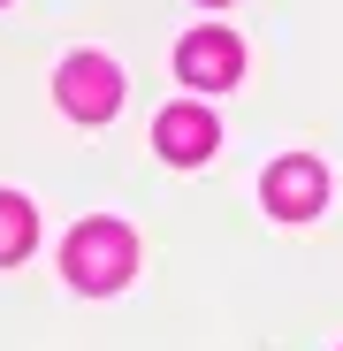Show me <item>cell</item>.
<instances>
[{
	"label": "cell",
	"instance_id": "3",
	"mask_svg": "<svg viewBox=\"0 0 343 351\" xmlns=\"http://www.w3.org/2000/svg\"><path fill=\"white\" fill-rule=\"evenodd\" d=\"M237 69H244V46H237V31H191L183 46H176V77L183 84H199V92H221V84H237Z\"/></svg>",
	"mask_w": 343,
	"mask_h": 351
},
{
	"label": "cell",
	"instance_id": "2",
	"mask_svg": "<svg viewBox=\"0 0 343 351\" xmlns=\"http://www.w3.org/2000/svg\"><path fill=\"white\" fill-rule=\"evenodd\" d=\"M53 99H62L77 123H107V114L123 107V69H114L107 53H69V62L53 69Z\"/></svg>",
	"mask_w": 343,
	"mask_h": 351
},
{
	"label": "cell",
	"instance_id": "6",
	"mask_svg": "<svg viewBox=\"0 0 343 351\" xmlns=\"http://www.w3.org/2000/svg\"><path fill=\"white\" fill-rule=\"evenodd\" d=\"M31 245H38V214H31V199H23V191H0V267H16Z\"/></svg>",
	"mask_w": 343,
	"mask_h": 351
},
{
	"label": "cell",
	"instance_id": "5",
	"mask_svg": "<svg viewBox=\"0 0 343 351\" xmlns=\"http://www.w3.org/2000/svg\"><path fill=\"white\" fill-rule=\"evenodd\" d=\"M214 114L206 107H168L160 123H153V145H160V160H176V168H199L206 153H214Z\"/></svg>",
	"mask_w": 343,
	"mask_h": 351
},
{
	"label": "cell",
	"instance_id": "4",
	"mask_svg": "<svg viewBox=\"0 0 343 351\" xmlns=\"http://www.w3.org/2000/svg\"><path fill=\"white\" fill-rule=\"evenodd\" d=\"M259 199H267V214H282V221H305V214H320V199H328V176H320V160L290 153V160L267 168Z\"/></svg>",
	"mask_w": 343,
	"mask_h": 351
},
{
	"label": "cell",
	"instance_id": "1",
	"mask_svg": "<svg viewBox=\"0 0 343 351\" xmlns=\"http://www.w3.org/2000/svg\"><path fill=\"white\" fill-rule=\"evenodd\" d=\"M62 267L77 290H92V298H107V290H123L130 267H138V237L123 221H77L69 245H62Z\"/></svg>",
	"mask_w": 343,
	"mask_h": 351
}]
</instances>
